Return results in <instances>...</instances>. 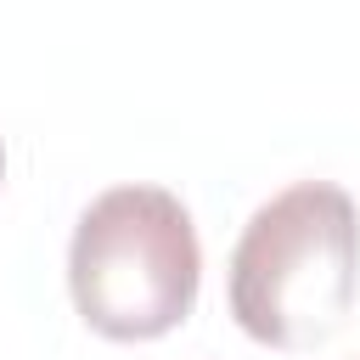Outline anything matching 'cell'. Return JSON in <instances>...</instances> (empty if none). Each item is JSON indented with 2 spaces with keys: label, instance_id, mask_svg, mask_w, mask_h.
<instances>
[{
  "label": "cell",
  "instance_id": "6da1fadb",
  "mask_svg": "<svg viewBox=\"0 0 360 360\" xmlns=\"http://www.w3.org/2000/svg\"><path fill=\"white\" fill-rule=\"evenodd\" d=\"M231 315L253 343L315 349L360 292V208L332 180H292L259 202L231 248Z\"/></svg>",
  "mask_w": 360,
  "mask_h": 360
},
{
  "label": "cell",
  "instance_id": "3957f363",
  "mask_svg": "<svg viewBox=\"0 0 360 360\" xmlns=\"http://www.w3.org/2000/svg\"><path fill=\"white\" fill-rule=\"evenodd\" d=\"M0 180H6V141H0Z\"/></svg>",
  "mask_w": 360,
  "mask_h": 360
},
{
  "label": "cell",
  "instance_id": "7a4b0ae2",
  "mask_svg": "<svg viewBox=\"0 0 360 360\" xmlns=\"http://www.w3.org/2000/svg\"><path fill=\"white\" fill-rule=\"evenodd\" d=\"M202 242L169 186H107L73 225L68 292L90 332L152 343L197 309Z\"/></svg>",
  "mask_w": 360,
  "mask_h": 360
}]
</instances>
